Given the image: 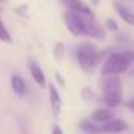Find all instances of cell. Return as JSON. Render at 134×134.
I'll return each mask as SVG.
<instances>
[{
	"label": "cell",
	"mask_w": 134,
	"mask_h": 134,
	"mask_svg": "<svg viewBox=\"0 0 134 134\" xmlns=\"http://www.w3.org/2000/svg\"><path fill=\"white\" fill-rule=\"evenodd\" d=\"M101 81V92L103 99L109 107H117L121 104V82L115 74H103Z\"/></svg>",
	"instance_id": "1"
},
{
	"label": "cell",
	"mask_w": 134,
	"mask_h": 134,
	"mask_svg": "<svg viewBox=\"0 0 134 134\" xmlns=\"http://www.w3.org/2000/svg\"><path fill=\"white\" fill-rule=\"evenodd\" d=\"M76 55H77V62H79V65L82 66V70H85V71H93V70L96 68L98 60H99V55H98V51L95 49L93 44L85 43V44L79 46Z\"/></svg>",
	"instance_id": "2"
},
{
	"label": "cell",
	"mask_w": 134,
	"mask_h": 134,
	"mask_svg": "<svg viewBox=\"0 0 134 134\" xmlns=\"http://www.w3.org/2000/svg\"><path fill=\"white\" fill-rule=\"evenodd\" d=\"M65 18V24L68 27V30L74 35V36H87L88 35V19H85L84 16H81L76 11H66L63 14Z\"/></svg>",
	"instance_id": "3"
},
{
	"label": "cell",
	"mask_w": 134,
	"mask_h": 134,
	"mask_svg": "<svg viewBox=\"0 0 134 134\" xmlns=\"http://www.w3.org/2000/svg\"><path fill=\"white\" fill-rule=\"evenodd\" d=\"M129 66V57L125 54H112L103 65V74H120Z\"/></svg>",
	"instance_id": "4"
},
{
	"label": "cell",
	"mask_w": 134,
	"mask_h": 134,
	"mask_svg": "<svg viewBox=\"0 0 134 134\" xmlns=\"http://www.w3.org/2000/svg\"><path fill=\"white\" fill-rule=\"evenodd\" d=\"M62 2L68 7L71 11H76V13H79L81 16H84L85 19H95L93 18V13H92V10L87 7V5H84L81 0H62Z\"/></svg>",
	"instance_id": "5"
},
{
	"label": "cell",
	"mask_w": 134,
	"mask_h": 134,
	"mask_svg": "<svg viewBox=\"0 0 134 134\" xmlns=\"http://www.w3.org/2000/svg\"><path fill=\"white\" fill-rule=\"evenodd\" d=\"M128 128V123L123 121V120H109L106 121L103 126H101V131L103 132H121Z\"/></svg>",
	"instance_id": "6"
},
{
	"label": "cell",
	"mask_w": 134,
	"mask_h": 134,
	"mask_svg": "<svg viewBox=\"0 0 134 134\" xmlns=\"http://www.w3.org/2000/svg\"><path fill=\"white\" fill-rule=\"evenodd\" d=\"M29 68H30V74H32V77L35 79V82H36L40 87H44V85H46V77H44L43 70L38 66V63L33 62V60H30V62H29Z\"/></svg>",
	"instance_id": "7"
},
{
	"label": "cell",
	"mask_w": 134,
	"mask_h": 134,
	"mask_svg": "<svg viewBox=\"0 0 134 134\" xmlns=\"http://www.w3.org/2000/svg\"><path fill=\"white\" fill-rule=\"evenodd\" d=\"M114 8H115V11L118 13V16L126 22V24H129V25H132L134 27V13L131 11V10H128L125 5H121L120 2H114Z\"/></svg>",
	"instance_id": "8"
},
{
	"label": "cell",
	"mask_w": 134,
	"mask_h": 134,
	"mask_svg": "<svg viewBox=\"0 0 134 134\" xmlns=\"http://www.w3.org/2000/svg\"><path fill=\"white\" fill-rule=\"evenodd\" d=\"M49 95H51V107H52V112L55 115H58L60 114V109H62V98H60V93L55 88V85H49Z\"/></svg>",
	"instance_id": "9"
},
{
	"label": "cell",
	"mask_w": 134,
	"mask_h": 134,
	"mask_svg": "<svg viewBox=\"0 0 134 134\" xmlns=\"http://www.w3.org/2000/svg\"><path fill=\"white\" fill-rule=\"evenodd\" d=\"M11 87H13L14 93H16V95H19V96H24V95H25V92H27L24 79H22V77H19V76H16V74L11 77Z\"/></svg>",
	"instance_id": "10"
},
{
	"label": "cell",
	"mask_w": 134,
	"mask_h": 134,
	"mask_svg": "<svg viewBox=\"0 0 134 134\" xmlns=\"http://www.w3.org/2000/svg\"><path fill=\"white\" fill-rule=\"evenodd\" d=\"M114 118V112L109 110V109H98L93 112V120L95 121H101V123H106L109 120Z\"/></svg>",
	"instance_id": "11"
},
{
	"label": "cell",
	"mask_w": 134,
	"mask_h": 134,
	"mask_svg": "<svg viewBox=\"0 0 134 134\" xmlns=\"http://www.w3.org/2000/svg\"><path fill=\"white\" fill-rule=\"evenodd\" d=\"M88 35L90 36H95L98 40H103L104 38V32H103L101 25L98 22H95V19H88Z\"/></svg>",
	"instance_id": "12"
},
{
	"label": "cell",
	"mask_w": 134,
	"mask_h": 134,
	"mask_svg": "<svg viewBox=\"0 0 134 134\" xmlns=\"http://www.w3.org/2000/svg\"><path fill=\"white\" fill-rule=\"evenodd\" d=\"M79 126H81V129L82 131H85L87 134H99V132H103L101 131V126H95L92 121H88V120H82L81 123H79Z\"/></svg>",
	"instance_id": "13"
},
{
	"label": "cell",
	"mask_w": 134,
	"mask_h": 134,
	"mask_svg": "<svg viewBox=\"0 0 134 134\" xmlns=\"http://www.w3.org/2000/svg\"><path fill=\"white\" fill-rule=\"evenodd\" d=\"M0 41H3V43H11V41H13V40H11V35H10V32L7 30V27L3 25L2 19H0Z\"/></svg>",
	"instance_id": "14"
},
{
	"label": "cell",
	"mask_w": 134,
	"mask_h": 134,
	"mask_svg": "<svg viewBox=\"0 0 134 134\" xmlns=\"http://www.w3.org/2000/svg\"><path fill=\"white\" fill-rule=\"evenodd\" d=\"M62 54H63V46H62V43H58L57 47H55V57L57 58H62Z\"/></svg>",
	"instance_id": "15"
},
{
	"label": "cell",
	"mask_w": 134,
	"mask_h": 134,
	"mask_svg": "<svg viewBox=\"0 0 134 134\" xmlns=\"http://www.w3.org/2000/svg\"><path fill=\"white\" fill-rule=\"evenodd\" d=\"M107 27H109L112 32H117V24H115L112 19H107Z\"/></svg>",
	"instance_id": "16"
},
{
	"label": "cell",
	"mask_w": 134,
	"mask_h": 134,
	"mask_svg": "<svg viewBox=\"0 0 134 134\" xmlns=\"http://www.w3.org/2000/svg\"><path fill=\"white\" fill-rule=\"evenodd\" d=\"M52 134H63V131H62V128H60V126H54Z\"/></svg>",
	"instance_id": "17"
},
{
	"label": "cell",
	"mask_w": 134,
	"mask_h": 134,
	"mask_svg": "<svg viewBox=\"0 0 134 134\" xmlns=\"http://www.w3.org/2000/svg\"><path fill=\"white\" fill-rule=\"evenodd\" d=\"M128 107H129V109L134 112V101H129V103H128Z\"/></svg>",
	"instance_id": "18"
}]
</instances>
